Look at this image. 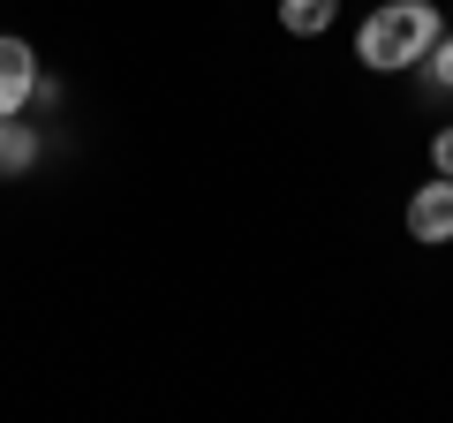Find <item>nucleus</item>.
I'll return each mask as SVG.
<instances>
[{"instance_id": "obj_2", "label": "nucleus", "mask_w": 453, "mask_h": 423, "mask_svg": "<svg viewBox=\"0 0 453 423\" xmlns=\"http://www.w3.org/2000/svg\"><path fill=\"white\" fill-rule=\"evenodd\" d=\"M408 235L416 242H453V174H438V181H423L416 196H408Z\"/></svg>"}, {"instance_id": "obj_7", "label": "nucleus", "mask_w": 453, "mask_h": 423, "mask_svg": "<svg viewBox=\"0 0 453 423\" xmlns=\"http://www.w3.org/2000/svg\"><path fill=\"white\" fill-rule=\"evenodd\" d=\"M431 166H438V174H453V129L431 136Z\"/></svg>"}, {"instance_id": "obj_6", "label": "nucleus", "mask_w": 453, "mask_h": 423, "mask_svg": "<svg viewBox=\"0 0 453 423\" xmlns=\"http://www.w3.org/2000/svg\"><path fill=\"white\" fill-rule=\"evenodd\" d=\"M423 68H431V83H438V91H453V31H438V46L423 53Z\"/></svg>"}, {"instance_id": "obj_1", "label": "nucleus", "mask_w": 453, "mask_h": 423, "mask_svg": "<svg viewBox=\"0 0 453 423\" xmlns=\"http://www.w3.org/2000/svg\"><path fill=\"white\" fill-rule=\"evenodd\" d=\"M438 8L431 0H386L371 23L356 31V61L378 68V76H401V68H423V53L438 46Z\"/></svg>"}, {"instance_id": "obj_5", "label": "nucleus", "mask_w": 453, "mask_h": 423, "mask_svg": "<svg viewBox=\"0 0 453 423\" xmlns=\"http://www.w3.org/2000/svg\"><path fill=\"white\" fill-rule=\"evenodd\" d=\"M23 166H38V129H23L16 114L0 121V174H23Z\"/></svg>"}, {"instance_id": "obj_3", "label": "nucleus", "mask_w": 453, "mask_h": 423, "mask_svg": "<svg viewBox=\"0 0 453 423\" xmlns=\"http://www.w3.org/2000/svg\"><path fill=\"white\" fill-rule=\"evenodd\" d=\"M31 98H38V53L23 38H0V121L23 114Z\"/></svg>"}, {"instance_id": "obj_4", "label": "nucleus", "mask_w": 453, "mask_h": 423, "mask_svg": "<svg viewBox=\"0 0 453 423\" xmlns=\"http://www.w3.org/2000/svg\"><path fill=\"white\" fill-rule=\"evenodd\" d=\"M340 16V0H280V23H288V38H325Z\"/></svg>"}]
</instances>
